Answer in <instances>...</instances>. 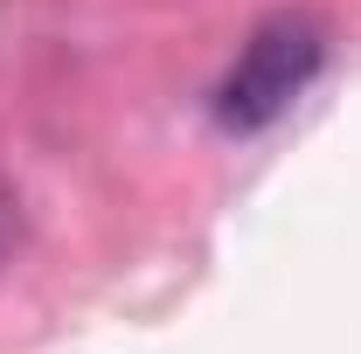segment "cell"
Segmentation results:
<instances>
[{"mask_svg": "<svg viewBox=\"0 0 361 354\" xmlns=\"http://www.w3.org/2000/svg\"><path fill=\"white\" fill-rule=\"evenodd\" d=\"M14 243H21V209H14V195L0 188V257H7Z\"/></svg>", "mask_w": 361, "mask_h": 354, "instance_id": "cell-2", "label": "cell"}, {"mask_svg": "<svg viewBox=\"0 0 361 354\" xmlns=\"http://www.w3.org/2000/svg\"><path fill=\"white\" fill-rule=\"evenodd\" d=\"M319 63H326V28L313 14H271L264 28L243 42V56L229 63V77L216 84V126H229V133L278 126L306 97Z\"/></svg>", "mask_w": 361, "mask_h": 354, "instance_id": "cell-1", "label": "cell"}]
</instances>
